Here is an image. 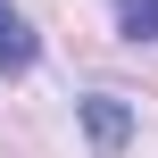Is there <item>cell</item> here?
Returning <instances> with one entry per match:
<instances>
[{
	"instance_id": "cell-1",
	"label": "cell",
	"mask_w": 158,
	"mask_h": 158,
	"mask_svg": "<svg viewBox=\"0 0 158 158\" xmlns=\"http://www.w3.org/2000/svg\"><path fill=\"white\" fill-rule=\"evenodd\" d=\"M75 125H83V142L100 158H117L133 142V100H125V92H83V100H75Z\"/></svg>"
},
{
	"instance_id": "cell-2",
	"label": "cell",
	"mask_w": 158,
	"mask_h": 158,
	"mask_svg": "<svg viewBox=\"0 0 158 158\" xmlns=\"http://www.w3.org/2000/svg\"><path fill=\"white\" fill-rule=\"evenodd\" d=\"M42 67V33L25 25L17 0H0V75H33Z\"/></svg>"
},
{
	"instance_id": "cell-3",
	"label": "cell",
	"mask_w": 158,
	"mask_h": 158,
	"mask_svg": "<svg viewBox=\"0 0 158 158\" xmlns=\"http://www.w3.org/2000/svg\"><path fill=\"white\" fill-rule=\"evenodd\" d=\"M117 8V33L125 42H158V0H108Z\"/></svg>"
}]
</instances>
